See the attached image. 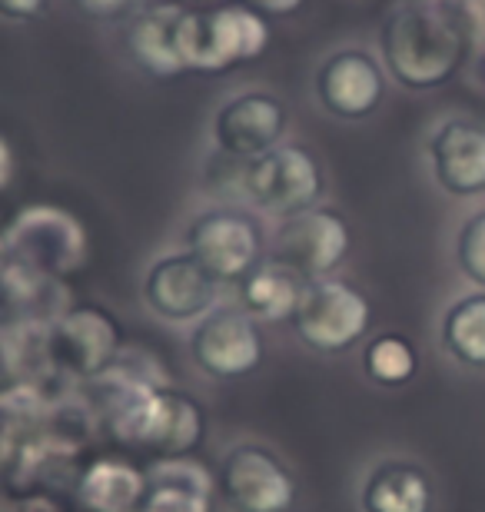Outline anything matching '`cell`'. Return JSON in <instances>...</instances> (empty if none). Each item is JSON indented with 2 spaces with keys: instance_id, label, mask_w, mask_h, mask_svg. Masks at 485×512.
Segmentation results:
<instances>
[{
  "instance_id": "8",
  "label": "cell",
  "mask_w": 485,
  "mask_h": 512,
  "mask_svg": "<svg viewBox=\"0 0 485 512\" xmlns=\"http://www.w3.org/2000/svg\"><path fill=\"white\" fill-rule=\"evenodd\" d=\"M349 253V223L343 213L329 207H309L286 217L273 233L270 260L286 263L303 280H323L346 260Z\"/></svg>"
},
{
  "instance_id": "6",
  "label": "cell",
  "mask_w": 485,
  "mask_h": 512,
  "mask_svg": "<svg viewBox=\"0 0 485 512\" xmlns=\"http://www.w3.org/2000/svg\"><path fill=\"white\" fill-rule=\"evenodd\" d=\"M263 333L243 306H216L193 326L190 360L213 380H240L263 363Z\"/></svg>"
},
{
  "instance_id": "17",
  "label": "cell",
  "mask_w": 485,
  "mask_h": 512,
  "mask_svg": "<svg viewBox=\"0 0 485 512\" xmlns=\"http://www.w3.org/2000/svg\"><path fill=\"white\" fill-rule=\"evenodd\" d=\"M306 280L286 263L266 260L240 283V306L256 323H283L293 320L296 303L303 296Z\"/></svg>"
},
{
  "instance_id": "20",
  "label": "cell",
  "mask_w": 485,
  "mask_h": 512,
  "mask_svg": "<svg viewBox=\"0 0 485 512\" xmlns=\"http://www.w3.org/2000/svg\"><path fill=\"white\" fill-rule=\"evenodd\" d=\"M147 479L130 473V466L120 463H97L80 483L84 503L97 512H127L133 506H140Z\"/></svg>"
},
{
  "instance_id": "5",
  "label": "cell",
  "mask_w": 485,
  "mask_h": 512,
  "mask_svg": "<svg viewBox=\"0 0 485 512\" xmlns=\"http://www.w3.org/2000/svg\"><path fill=\"white\" fill-rule=\"evenodd\" d=\"M187 253L196 256L220 283H243L263 263V230L250 213L210 207L187 227Z\"/></svg>"
},
{
  "instance_id": "23",
  "label": "cell",
  "mask_w": 485,
  "mask_h": 512,
  "mask_svg": "<svg viewBox=\"0 0 485 512\" xmlns=\"http://www.w3.org/2000/svg\"><path fill=\"white\" fill-rule=\"evenodd\" d=\"M74 4L94 20H123L153 7V0H74Z\"/></svg>"
},
{
  "instance_id": "26",
  "label": "cell",
  "mask_w": 485,
  "mask_h": 512,
  "mask_svg": "<svg viewBox=\"0 0 485 512\" xmlns=\"http://www.w3.org/2000/svg\"><path fill=\"white\" fill-rule=\"evenodd\" d=\"M7 173H10V157H7V147L0 143V187L7 183Z\"/></svg>"
},
{
  "instance_id": "21",
  "label": "cell",
  "mask_w": 485,
  "mask_h": 512,
  "mask_svg": "<svg viewBox=\"0 0 485 512\" xmlns=\"http://www.w3.org/2000/svg\"><path fill=\"white\" fill-rule=\"evenodd\" d=\"M419 356L406 336L399 333H379L366 343L363 350V370L376 386H402L416 376Z\"/></svg>"
},
{
  "instance_id": "10",
  "label": "cell",
  "mask_w": 485,
  "mask_h": 512,
  "mask_svg": "<svg viewBox=\"0 0 485 512\" xmlns=\"http://www.w3.org/2000/svg\"><path fill=\"white\" fill-rule=\"evenodd\" d=\"M220 280L187 250L167 253L153 260L143 276V303L153 316L167 323H200L206 313L216 310Z\"/></svg>"
},
{
  "instance_id": "22",
  "label": "cell",
  "mask_w": 485,
  "mask_h": 512,
  "mask_svg": "<svg viewBox=\"0 0 485 512\" xmlns=\"http://www.w3.org/2000/svg\"><path fill=\"white\" fill-rule=\"evenodd\" d=\"M456 263L472 283L485 290V210L472 213L456 237Z\"/></svg>"
},
{
  "instance_id": "11",
  "label": "cell",
  "mask_w": 485,
  "mask_h": 512,
  "mask_svg": "<svg viewBox=\"0 0 485 512\" xmlns=\"http://www.w3.org/2000/svg\"><path fill=\"white\" fill-rule=\"evenodd\" d=\"M290 127V107L270 90H243L220 104L213 117V147L230 160H253L280 147Z\"/></svg>"
},
{
  "instance_id": "27",
  "label": "cell",
  "mask_w": 485,
  "mask_h": 512,
  "mask_svg": "<svg viewBox=\"0 0 485 512\" xmlns=\"http://www.w3.org/2000/svg\"><path fill=\"white\" fill-rule=\"evenodd\" d=\"M190 4H223V0H190Z\"/></svg>"
},
{
  "instance_id": "19",
  "label": "cell",
  "mask_w": 485,
  "mask_h": 512,
  "mask_svg": "<svg viewBox=\"0 0 485 512\" xmlns=\"http://www.w3.org/2000/svg\"><path fill=\"white\" fill-rule=\"evenodd\" d=\"M439 336L442 350L456 363L469 366V370H485V290L459 296L442 313Z\"/></svg>"
},
{
  "instance_id": "14",
  "label": "cell",
  "mask_w": 485,
  "mask_h": 512,
  "mask_svg": "<svg viewBox=\"0 0 485 512\" xmlns=\"http://www.w3.org/2000/svg\"><path fill=\"white\" fill-rule=\"evenodd\" d=\"M432 177L449 197L485 193V124L472 117H452L429 137Z\"/></svg>"
},
{
  "instance_id": "18",
  "label": "cell",
  "mask_w": 485,
  "mask_h": 512,
  "mask_svg": "<svg viewBox=\"0 0 485 512\" xmlns=\"http://www.w3.org/2000/svg\"><path fill=\"white\" fill-rule=\"evenodd\" d=\"M210 479L193 463H163L147 476L140 512H206Z\"/></svg>"
},
{
  "instance_id": "3",
  "label": "cell",
  "mask_w": 485,
  "mask_h": 512,
  "mask_svg": "<svg viewBox=\"0 0 485 512\" xmlns=\"http://www.w3.org/2000/svg\"><path fill=\"white\" fill-rule=\"evenodd\" d=\"M240 193L246 203L266 217H293L316 207L323 197V167L299 143H280V147L260 153L253 160H240Z\"/></svg>"
},
{
  "instance_id": "9",
  "label": "cell",
  "mask_w": 485,
  "mask_h": 512,
  "mask_svg": "<svg viewBox=\"0 0 485 512\" xmlns=\"http://www.w3.org/2000/svg\"><path fill=\"white\" fill-rule=\"evenodd\" d=\"M216 486L236 512H286L296 499L293 473L260 443L233 446L220 463Z\"/></svg>"
},
{
  "instance_id": "16",
  "label": "cell",
  "mask_w": 485,
  "mask_h": 512,
  "mask_svg": "<svg viewBox=\"0 0 485 512\" xmlns=\"http://www.w3.org/2000/svg\"><path fill=\"white\" fill-rule=\"evenodd\" d=\"M359 509L363 512H429L432 483L416 463L406 459H386L373 466L359 489Z\"/></svg>"
},
{
  "instance_id": "13",
  "label": "cell",
  "mask_w": 485,
  "mask_h": 512,
  "mask_svg": "<svg viewBox=\"0 0 485 512\" xmlns=\"http://www.w3.org/2000/svg\"><path fill=\"white\" fill-rule=\"evenodd\" d=\"M190 27L193 10L183 4H153L130 17L127 50L143 74L180 77L190 70Z\"/></svg>"
},
{
  "instance_id": "1",
  "label": "cell",
  "mask_w": 485,
  "mask_h": 512,
  "mask_svg": "<svg viewBox=\"0 0 485 512\" xmlns=\"http://www.w3.org/2000/svg\"><path fill=\"white\" fill-rule=\"evenodd\" d=\"M379 47L386 70L409 90L449 84L466 60V34L436 0H412L392 10L379 30Z\"/></svg>"
},
{
  "instance_id": "4",
  "label": "cell",
  "mask_w": 485,
  "mask_h": 512,
  "mask_svg": "<svg viewBox=\"0 0 485 512\" xmlns=\"http://www.w3.org/2000/svg\"><path fill=\"white\" fill-rule=\"evenodd\" d=\"M369 300L356 286L333 276L309 280L293 313V330L299 343L316 353H343L363 340L369 330Z\"/></svg>"
},
{
  "instance_id": "15",
  "label": "cell",
  "mask_w": 485,
  "mask_h": 512,
  "mask_svg": "<svg viewBox=\"0 0 485 512\" xmlns=\"http://www.w3.org/2000/svg\"><path fill=\"white\" fill-rule=\"evenodd\" d=\"M117 350H120L117 323L107 313L94 310V306L70 313L57 326L54 340H50V353L57 356V363L67 366L77 376H94L100 370H107Z\"/></svg>"
},
{
  "instance_id": "2",
  "label": "cell",
  "mask_w": 485,
  "mask_h": 512,
  "mask_svg": "<svg viewBox=\"0 0 485 512\" xmlns=\"http://www.w3.org/2000/svg\"><path fill=\"white\" fill-rule=\"evenodd\" d=\"M107 419L123 443L153 446L170 456L190 453L206 433L203 409L190 396L137 380H127V389L110 403Z\"/></svg>"
},
{
  "instance_id": "24",
  "label": "cell",
  "mask_w": 485,
  "mask_h": 512,
  "mask_svg": "<svg viewBox=\"0 0 485 512\" xmlns=\"http://www.w3.org/2000/svg\"><path fill=\"white\" fill-rule=\"evenodd\" d=\"M50 0H0V20H10V24H27V20H37L47 10Z\"/></svg>"
},
{
  "instance_id": "12",
  "label": "cell",
  "mask_w": 485,
  "mask_h": 512,
  "mask_svg": "<svg viewBox=\"0 0 485 512\" xmlns=\"http://www.w3.org/2000/svg\"><path fill=\"white\" fill-rule=\"evenodd\" d=\"M316 100L329 117L356 124L373 117L386 97V74L379 60L363 47H343L316 70Z\"/></svg>"
},
{
  "instance_id": "25",
  "label": "cell",
  "mask_w": 485,
  "mask_h": 512,
  "mask_svg": "<svg viewBox=\"0 0 485 512\" xmlns=\"http://www.w3.org/2000/svg\"><path fill=\"white\" fill-rule=\"evenodd\" d=\"M243 4L263 17H290L306 4V0H243Z\"/></svg>"
},
{
  "instance_id": "7",
  "label": "cell",
  "mask_w": 485,
  "mask_h": 512,
  "mask_svg": "<svg viewBox=\"0 0 485 512\" xmlns=\"http://www.w3.org/2000/svg\"><path fill=\"white\" fill-rule=\"evenodd\" d=\"M270 44V24L246 4H226L213 14H193L190 70L226 74L233 64L256 60Z\"/></svg>"
}]
</instances>
